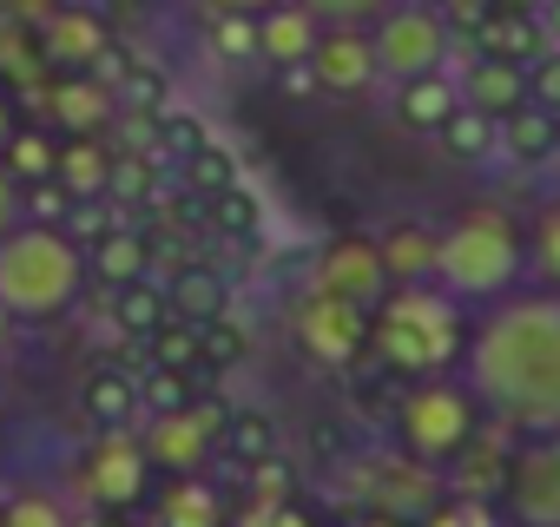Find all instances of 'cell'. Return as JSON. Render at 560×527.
<instances>
[{
    "instance_id": "43",
    "label": "cell",
    "mask_w": 560,
    "mask_h": 527,
    "mask_svg": "<svg viewBox=\"0 0 560 527\" xmlns=\"http://www.w3.org/2000/svg\"><path fill=\"white\" fill-rule=\"evenodd\" d=\"M21 218H27V185H21L8 165H0V237H14Z\"/></svg>"
},
{
    "instance_id": "23",
    "label": "cell",
    "mask_w": 560,
    "mask_h": 527,
    "mask_svg": "<svg viewBox=\"0 0 560 527\" xmlns=\"http://www.w3.org/2000/svg\"><path fill=\"white\" fill-rule=\"evenodd\" d=\"M553 126H560V113H547V106H514L508 119H501V152L514 159V165H547L553 159Z\"/></svg>"
},
{
    "instance_id": "48",
    "label": "cell",
    "mask_w": 560,
    "mask_h": 527,
    "mask_svg": "<svg viewBox=\"0 0 560 527\" xmlns=\"http://www.w3.org/2000/svg\"><path fill=\"white\" fill-rule=\"evenodd\" d=\"M540 27H547V40L560 47V0H540Z\"/></svg>"
},
{
    "instance_id": "52",
    "label": "cell",
    "mask_w": 560,
    "mask_h": 527,
    "mask_svg": "<svg viewBox=\"0 0 560 527\" xmlns=\"http://www.w3.org/2000/svg\"><path fill=\"white\" fill-rule=\"evenodd\" d=\"M494 8H508V14H534L540 0H494Z\"/></svg>"
},
{
    "instance_id": "21",
    "label": "cell",
    "mask_w": 560,
    "mask_h": 527,
    "mask_svg": "<svg viewBox=\"0 0 560 527\" xmlns=\"http://www.w3.org/2000/svg\"><path fill=\"white\" fill-rule=\"evenodd\" d=\"M172 317L185 324H211V317H231V284L218 271H205V264H178L172 271Z\"/></svg>"
},
{
    "instance_id": "4",
    "label": "cell",
    "mask_w": 560,
    "mask_h": 527,
    "mask_svg": "<svg viewBox=\"0 0 560 527\" xmlns=\"http://www.w3.org/2000/svg\"><path fill=\"white\" fill-rule=\"evenodd\" d=\"M475 402H468V389H455V383H442V376H429V383H409V396H402V409H396V435H402V448L416 455V461H455L468 442H475Z\"/></svg>"
},
{
    "instance_id": "24",
    "label": "cell",
    "mask_w": 560,
    "mask_h": 527,
    "mask_svg": "<svg viewBox=\"0 0 560 527\" xmlns=\"http://www.w3.org/2000/svg\"><path fill=\"white\" fill-rule=\"evenodd\" d=\"M86 257H93V278H100L106 291H119V284L145 278V264H152V237H145V231H132V224H119V231H113L106 244H93Z\"/></svg>"
},
{
    "instance_id": "16",
    "label": "cell",
    "mask_w": 560,
    "mask_h": 527,
    "mask_svg": "<svg viewBox=\"0 0 560 527\" xmlns=\"http://www.w3.org/2000/svg\"><path fill=\"white\" fill-rule=\"evenodd\" d=\"M317 40H324V27H317V14L311 8H264L257 14V54L270 60V67H298V60H311L317 54Z\"/></svg>"
},
{
    "instance_id": "12",
    "label": "cell",
    "mask_w": 560,
    "mask_h": 527,
    "mask_svg": "<svg viewBox=\"0 0 560 527\" xmlns=\"http://www.w3.org/2000/svg\"><path fill=\"white\" fill-rule=\"evenodd\" d=\"M311 67H317V86H324V93H370L376 73H383V60H376V34L330 27V34L317 40Z\"/></svg>"
},
{
    "instance_id": "30",
    "label": "cell",
    "mask_w": 560,
    "mask_h": 527,
    "mask_svg": "<svg viewBox=\"0 0 560 527\" xmlns=\"http://www.w3.org/2000/svg\"><path fill=\"white\" fill-rule=\"evenodd\" d=\"M145 363H165V370H205L198 324H185V317H165V324L145 337Z\"/></svg>"
},
{
    "instance_id": "35",
    "label": "cell",
    "mask_w": 560,
    "mask_h": 527,
    "mask_svg": "<svg viewBox=\"0 0 560 527\" xmlns=\"http://www.w3.org/2000/svg\"><path fill=\"white\" fill-rule=\"evenodd\" d=\"M198 350H205V370H237L250 337H244L237 317H211V324H198Z\"/></svg>"
},
{
    "instance_id": "39",
    "label": "cell",
    "mask_w": 560,
    "mask_h": 527,
    "mask_svg": "<svg viewBox=\"0 0 560 527\" xmlns=\"http://www.w3.org/2000/svg\"><path fill=\"white\" fill-rule=\"evenodd\" d=\"M534 271L560 284V198L540 204V218H534Z\"/></svg>"
},
{
    "instance_id": "45",
    "label": "cell",
    "mask_w": 560,
    "mask_h": 527,
    "mask_svg": "<svg viewBox=\"0 0 560 527\" xmlns=\"http://www.w3.org/2000/svg\"><path fill=\"white\" fill-rule=\"evenodd\" d=\"M237 527H317V514L311 507H270V514H257V520H237Z\"/></svg>"
},
{
    "instance_id": "46",
    "label": "cell",
    "mask_w": 560,
    "mask_h": 527,
    "mask_svg": "<svg viewBox=\"0 0 560 527\" xmlns=\"http://www.w3.org/2000/svg\"><path fill=\"white\" fill-rule=\"evenodd\" d=\"M54 0H0V21H47Z\"/></svg>"
},
{
    "instance_id": "9",
    "label": "cell",
    "mask_w": 560,
    "mask_h": 527,
    "mask_svg": "<svg viewBox=\"0 0 560 527\" xmlns=\"http://www.w3.org/2000/svg\"><path fill=\"white\" fill-rule=\"evenodd\" d=\"M317 291H330V297H343V304H357V311H376V304L396 291L389 264H383V244H370V237H337V244H324Z\"/></svg>"
},
{
    "instance_id": "14",
    "label": "cell",
    "mask_w": 560,
    "mask_h": 527,
    "mask_svg": "<svg viewBox=\"0 0 560 527\" xmlns=\"http://www.w3.org/2000/svg\"><path fill=\"white\" fill-rule=\"evenodd\" d=\"M383 264L396 284H435V264H442V231L422 218H396L383 231Z\"/></svg>"
},
{
    "instance_id": "49",
    "label": "cell",
    "mask_w": 560,
    "mask_h": 527,
    "mask_svg": "<svg viewBox=\"0 0 560 527\" xmlns=\"http://www.w3.org/2000/svg\"><path fill=\"white\" fill-rule=\"evenodd\" d=\"M257 8H270V0H211V14H257Z\"/></svg>"
},
{
    "instance_id": "50",
    "label": "cell",
    "mask_w": 560,
    "mask_h": 527,
    "mask_svg": "<svg viewBox=\"0 0 560 527\" xmlns=\"http://www.w3.org/2000/svg\"><path fill=\"white\" fill-rule=\"evenodd\" d=\"M343 527H402V520H396V514H376V507H370V514H357V520H343Z\"/></svg>"
},
{
    "instance_id": "25",
    "label": "cell",
    "mask_w": 560,
    "mask_h": 527,
    "mask_svg": "<svg viewBox=\"0 0 560 527\" xmlns=\"http://www.w3.org/2000/svg\"><path fill=\"white\" fill-rule=\"evenodd\" d=\"M211 145V126L198 119V113H185V106H165V113H152V159L159 165H185V159H198Z\"/></svg>"
},
{
    "instance_id": "15",
    "label": "cell",
    "mask_w": 560,
    "mask_h": 527,
    "mask_svg": "<svg viewBox=\"0 0 560 527\" xmlns=\"http://www.w3.org/2000/svg\"><path fill=\"white\" fill-rule=\"evenodd\" d=\"M40 106H47L54 126H67V132H100V126L113 119L119 93H106L100 73H67V80H54V86L40 93Z\"/></svg>"
},
{
    "instance_id": "44",
    "label": "cell",
    "mask_w": 560,
    "mask_h": 527,
    "mask_svg": "<svg viewBox=\"0 0 560 527\" xmlns=\"http://www.w3.org/2000/svg\"><path fill=\"white\" fill-rule=\"evenodd\" d=\"M422 527H488V507H481V501H462V494H448V501H442V507H435Z\"/></svg>"
},
{
    "instance_id": "5",
    "label": "cell",
    "mask_w": 560,
    "mask_h": 527,
    "mask_svg": "<svg viewBox=\"0 0 560 527\" xmlns=\"http://www.w3.org/2000/svg\"><path fill=\"white\" fill-rule=\"evenodd\" d=\"M145 481H152V455H145V442L132 429H100V442L73 468L80 501L86 507H119V514L145 494Z\"/></svg>"
},
{
    "instance_id": "41",
    "label": "cell",
    "mask_w": 560,
    "mask_h": 527,
    "mask_svg": "<svg viewBox=\"0 0 560 527\" xmlns=\"http://www.w3.org/2000/svg\"><path fill=\"white\" fill-rule=\"evenodd\" d=\"M527 99L547 106V113H560V47H547V54L527 67Z\"/></svg>"
},
{
    "instance_id": "11",
    "label": "cell",
    "mask_w": 560,
    "mask_h": 527,
    "mask_svg": "<svg viewBox=\"0 0 560 527\" xmlns=\"http://www.w3.org/2000/svg\"><path fill=\"white\" fill-rule=\"evenodd\" d=\"M159 527H237V501H231V481L224 475H172L165 494H159Z\"/></svg>"
},
{
    "instance_id": "20",
    "label": "cell",
    "mask_w": 560,
    "mask_h": 527,
    "mask_svg": "<svg viewBox=\"0 0 560 527\" xmlns=\"http://www.w3.org/2000/svg\"><path fill=\"white\" fill-rule=\"evenodd\" d=\"M462 99L481 106V113H494V119H508L514 106H527V67L494 60V54H475L468 73H462Z\"/></svg>"
},
{
    "instance_id": "19",
    "label": "cell",
    "mask_w": 560,
    "mask_h": 527,
    "mask_svg": "<svg viewBox=\"0 0 560 527\" xmlns=\"http://www.w3.org/2000/svg\"><path fill=\"white\" fill-rule=\"evenodd\" d=\"M468 47H475V54H494V60H514V67H534L553 40H547V27H540V8H534V14H508V8H494Z\"/></svg>"
},
{
    "instance_id": "26",
    "label": "cell",
    "mask_w": 560,
    "mask_h": 527,
    "mask_svg": "<svg viewBox=\"0 0 560 527\" xmlns=\"http://www.w3.org/2000/svg\"><path fill=\"white\" fill-rule=\"evenodd\" d=\"M165 317H172V297H165L152 278H132V284L113 291V330H119V337H139V343H145Z\"/></svg>"
},
{
    "instance_id": "36",
    "label": "cell",
    "mask_w": 560,
    "mask_h": 527,
    "mask_svg": "<svg viewBox=\"0 0 560 527\" xmlns=\"http://www.w3.org/2000/svg\"><path fill=\"white\" fill-rule=\"evenodd\" d=\"M0 527H73V520H67V507L47 488H27V494H14L8 507H0Z\"/></svg>"
},
{
    "instance_id": "33",
    "label": "cell",
    "mask_w": 560,
    "mask_h": 527,
    "mask_svg": "<svg viewBox=\"0 0 560 527\" xmlns=\"http://www.w3.org/2000/svg\"><path fill=\"white\" fill-rule=\"evenodd\" d=\"M119 224H126V204H113V198H73V211H67L60 231H67L80 250H93V244H106Z\"/></svg>"
},
{
    "instance_id": "37",
    "label": "cell",
    "mask_w": 560,
    "mask_h": 527,
    "mask_svg": "<svg viewBox=\"0 0 560 527\" xmlns=\"http://www.w3.org/2000/svg\"><path fill=\"white\" fill-rule=\"evenodd\" d=\"M47 60L40 54H27V21H0V80H34Z\"/></svg>"
},
{
    "instance_id": "31",
    "label": "cell",
    "mask_w": 560,
    "mask_h": 527,
    "mask_svg": "<svg viewBox=\"0 0 560 527\" xmlns=\"http://www.w3.org/2000/svg\"><path fill=\"white\" fill-rule=\"evenodd\" d=\"M191 370H165V363H145L139 370V402H145V415H178V409H191Z\"/></svg>"
},
{
    "instance_id": "54",
    "label": "cell",
    "mask_w": 560,
    "mask_h": 527,
    "mask_svg": "<svg viewBox=\"0 0 560 527\" xmlns=\"http://www.w3.org/2000/svg\"><path fill=\"white\" fill-rule=\"evenodd\" d=\"M422 8H448V0H422Z\"/></svg>"
},
{
    "instance_id": "2",
    "label": "cell",
    "mask_w": 560,
    "mask_h": 527,
    "mask_svg": "<svg viewBox=\"0 0 560 527\" xmlns=\"http://www.w3.org/2000/svg\"><path fill=\"white\" fill-rule=\"evenodd\" d=\"M80 278V244L60 224H27L14 237H0V304L27 311V317H54L67 311Z\"/></svg>"
},
{
    "instance_id": "7",
    "label": "cell",
    "mask_w": 560,
    "mask_h": 527,
    "mask_svg": "<svg viewBox=\"0 0 560 527\" xmlns=\"http://www.w3.org/2000/svg\"><path fill=\"white\" fill-rule=\"evenodd\" d=\"M224 422H231V402H218V396H191V409H178V415H152V429H145V455H152V468H165V475H191V468L218 461V435H224Z\"/></svg>"
},
{
    "instance_id": "40",
    "label": "cell",
    "mask_w": 560,
    "mask_h": 527,
    "mask_svg": "<svg viewBox=\"0 0 560 527\" xmlns=\"http://www.w3.org/2000/svg\"><path fill=\"white\" fill-rule=\"evenodd\" d=\"M67 211H73V191L60 178L27 185V224H67Z\"/></svg>"
},
{
    "instance_id": "42",
    "label": "cell",
    "mask_w": 560,
    "mask_h": 527,
    "mask_svg": "<svg viewBox=\"0 0 560 527\" xmlns=\"http://www.w3.org/2000/svg\"><path fill=\"white\" fill-rule=\"evenodd\" d=\"M311 448H317V461L343 468L350 461V429H337V415H324V422H311Z\"/></svg>"
},
{
    "instance_id": "28",
    "label": "cell",
    "mask_w": 560,
    "mask_h": 527,
    "mask_svg": "<svg viewBox=\"0 0 560 527\" xmlns=\"http://www.w3.org/2000/svg\"><path fill=\"white\" fill-rule=\"evenodd\" d=\"M0 165H8L21 185H47V178L60 172V145H54L47 132H34V126H27V132L14 126V139L0 145Z\"/></svg>"
},
{
    "instance_id": "32",
    "label": "cell",
    "mask_w": 560,
    "mask_h": 527,
    "mask_svg": "<svg viewBox=\"0 0 560 527\" xmlns=\"http://www.w3.org/2000/svg\"><path fill=\"white\" fill-rule=\"evenodd\" d=\"M119 106H132V113L152 119V113L172 106V80H165L152 60H126V67H119Z\"/></svg>"
},
{
    "instance_id": "10",
    "label": "cell",
    "mask_w": 560,
    "mask_h": 527,
    "mask_svg": "<svg viewBox=\"0 0 560 527\" xmlns=\"http://www.w3.org/2000/svg\"><path fill=\"white\" fill-rule=\"evenodd\" d=\"M40 60L47 67H60V73H100V60L113 54V34H106V21L93 14V8H54L47 21H40Z\"/></svg>"
},
{
    "instance_id": "13",
    "label": "cell",
    "mask_w": 560,
    "mask_h": 527,
    "mask_svg": "<svg viewBox=\"0 0 560 527\" xmlns=\"http://www.w3.org/2000/svg\"><path fill=\"white\" fill-rule=\"evenodd\" d=\"M80 409H86L93 429H132V415H145V402H139V370L100 363V370L80 383Z\"/></svg>"
},
{
    "instance_id": "17",
    "label": "cell",
    "mask_w": 560,
    "mask_h": 527,
    "mask_svg": "<svg viewBox=\"0 0 560 527\" xmlns=\"http://www.w3.org/2000/svg\"><path fill=\"white\" fill-rule=\"evenodd\" d=\"M462 106V80H448L442 67L435 73H416V80H396V119L409 132H442Z\"/></svg>"
},
{
    "instance_id": "22",
    "label": "cell",
    "mask_w": 560,
    "mask_h": 527,
    "mask_svg": "<svg viewBox=\"0 0 560 527\" xmlns=\"http://www.w3.org/2000/svg\"><path fill=\"white\" fill-rule=\"evenodd\" d=\"M73 198H106V185H113V152L100 145V132H73L67 145H60V172H54Z\"/></svg>"
},
{
    "instance_id": "53",
    "label": "cell",
    "mask_w": 560,
    "mask_h": 527,
    "mask_svg": "<svg viewBox=\"0 0 560 527\" xmlns=\"http://www.w3.org/2000/svg\"><path fill=\"white\" fill-rule=\"evenodd\" d=\"M553 159H560V126H553Z\"/></svg>"
},
{
    "instance_id": "51",
    "label": "cell",
    "mask_w": 560,
    "mask_h": 527,
    "mask_svg": "<svg viewBox=\"0 0 560 527\" xmlns=\"http://www.w3.org/2000/svg\"><path fill=\"white\" fill-rule=\"evenodd\" d=\"M8 139H14V99L0 93V145H8Z\"/></svg>"
},
{
    "instance_id": "3",
    "label": "cell",
    "mask_w": 560,
    "mask_h": 527,
    "mask_svg": "<svg viewBox=\"0 0 560 527\" xmlns=\"http://www.w3.org/2000/svg\"><path fill=\"white\" fill-rule=\"evenodd\" d=\"M514 271H521V231L501 211L481 204V211H468V218H455L442 231V264H435L442 291H455V297H494V291L514 284Z\"/></svg>"
},
{
    "instance_id": "38",
    "label": "cell",
    "mask_w": 560,
    "mask_h": 527,
    "mask_svg": "<svg viewBox=\"0 0 560 527\" xmlns=\"http://www.w3.org/2000/svg\"><path fill=\"white\" fill-rule=\"evenodd\" d=\"M211 54L218 60H250L257 54V21L250 14H211Z\"/></svg>"
},
{
    "instance_id": "47",
    "label": "cell",
    "mask_w": 560,
    "mask_h": 527,
    "mask_svg": "<svg viewBox=\"0 0 560 527\" xmlns=\"http://www.w3.org/2000/svg\"><path fill=\"white\" fill-rule=\"evenodd\" d=\"M73 527H132V520H126L119 507H93V514H86V520H73Z\"/></svg>"
},
{
    "instance_id": "29",
    "label": "cell",
    "mask_w": 560,
    "mask_h": 527,
    "mask_svg": "<svg viewBox=\"0 0 560 527\" xmlns=\"http://www.w3.org/2000/svg\"><path fill=\"white\" fill-rule=\"evenodd\" d=\"M257 224H264V204H257V191H244V185H231V191H218V198H205V231H218V237H257Z\"/></svg>"
},
{
    "instance_id": "1",
    "label": "cell",
    "mask_w": 560,
    "mask_h": 527,
    "mask_svg": "<svg viewBox=\"0 0 560 527\" xmlns=\"http://www.w3.org/2000/svg\"><path fill=\"white\" fill-rule=\"evenodd\" d=\"M462 297L435 291V284H396L376 311H370V350L383 370H396L402 383H429L462 356Z\"/></svg>"
},
{
    "instance_id": "18",
    "label": "cell",
    "mask_w": 560,
    "mask_h": 527,
    "mask_svg": "<svg viewBox=\"0 0 560 527\" xmlns=\"http://www.w3.org/2000/svg\"><path fill=\"white\" fill-rule=\"evenodd\" d=\"M270 455H277V415L257 409V402L231 409V422H224V435H218V468H224V481H237L250 461H270Z\"/></svg>"
},
{
    "instance_id": "34",
    "label": "cell",
    "mask_w": 560,
    "mask_h": 527,
    "mask_svg": "<svg viewBox=\"0 0 560 527\" xmlns=\"http://www.w3.org/2000/svg\"><path fill=\"white\" fill-rule=\"evenodd\" d=\"M178 185H185L191 198H218V191H231V185H237V159H231L224 145H205L198 159H185V165H178Z\"/></svg>"
},
{
    "instance_id": "8",
    "label": "cell",
    "mask_w": 560,
    "mask_h": 527,
    "mask_svg": "<svg viewBox=\"0 0 560 527\" xmlns=\"http://www.w3.org/2000/svg\"><path fill=\"white\" fill-rule=\"evenodd\" d=\"M448 40H455V27L442 21V8L402 0V8L383 14V27H376V60H383V73L416 80V73H435V67H442Z\"/></svg>"
},
{
    "instance_id": "27",
    "label": "cell",
    "mask_w": 560,
    "mask_h": 527,
    "mask_svg": "<svg viewBox=\"0 0 560 527\" xmlns=\"http://www.w3.org/2000/svg\"><path fill=\"white\" fill-rule=\"evenodd\" d=\"M442 145H448V159H462V165H481V159L501 145V119L462 99V106H455V119L442 126Z\"/></svg>"
},
{
    "instance_id": "6",
    "label": "cell",
    "mask_w": 560,
    "mask_h": 527,
    "mask_svg": "<svg viewBox=\"0 0 560 527\" xmlns=\"http://www.w3.org/2000/svg\"><path fill=\"white\" fill-rule=\"evenodd\" d=\"M291 330H298V343H304V356L311 363H324V370H350L363 350H370V311H357V304H343V297H330V291H304V304L291 311Z\"/></svg>"
}]
</instances>
